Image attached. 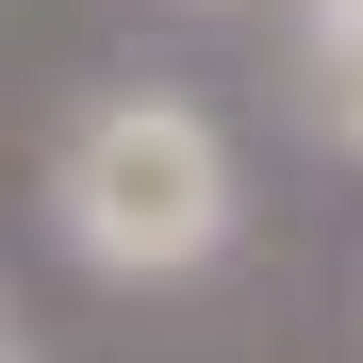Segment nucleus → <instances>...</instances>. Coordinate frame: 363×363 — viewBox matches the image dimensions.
<instances>
[{"mask_svg": "<svg viewBox=\"0 0 363 363\" xmlns=\"http://www.w3.org/2000/svg\"><path fill=\"white\" fill-rule=\"evenodd\" d=\"M33 215L83 281L149 297V281H199L231 231H248V165H231L215 99L199 83H99L33 165Z\"/></svg>", "mask_w": 363, "mask_h": 363, "instance_id": "nucleus-1", "label": "nucleus"}, {"mask_svg": "<svg viewBox=\"0 0 363 363\" xmlns=\"http://www.w3.org/2000/svg\"><path fill=\"white\" fill-rule=\"evenodd\" d=\"M297 133L363 165V0H297Z\"/></svg>", "mask_w": 363, "mask_h": 363, "instance_id": "nucleus-2", "label": "nucleus"}, {"mask_svg": "<svg viewBox=\"0 0 363 363\" xmlns=\"http://www.w3.org/2000/svg\"><path fill=\"white\" fill-rule=\"evenodd\" d=\"M182 17H264V0H182ZM281 17H297V0H281Z\"/></svg>", "mask_w": 363, "mask_h": 363, "instance_id": "nucleus-3", "label": "nucleus"}, {"mask_svg": "<svg viewBox=\"0 0 363 363\" xmlns=\"http://www.w3.org/2000/svg\"><path fill=\"white\" fill-rule=\"evenodd\" d=\"M0 363H33V330H17V314H0Z\"/></svg>", "mask_w": 363, "mask_h": 363, "instance_id": "nucleus-4", "label": "nucleus"}]
</instances>
